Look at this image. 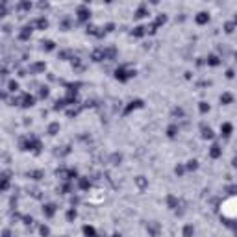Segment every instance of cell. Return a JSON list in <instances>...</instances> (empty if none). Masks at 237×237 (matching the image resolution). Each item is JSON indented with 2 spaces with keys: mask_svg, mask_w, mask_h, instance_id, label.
<instances>
[{
  "mask_svg": "<svg viewBox=\"0 0 237 237\" xmlns=\"http://www.w3.org/2000/svg\"><path fill=\"white\" fill-rule=\"evenodd\" d=\"M76 217H78V213H76V209H74V207H70V209L67 211V221H69V222H73V221H74Z\"/></svg>",
  "mask_w": 237,
  "mask_h": 237,
  "instance_id": "obj_11",
  "label": "cell"
},
{
  "mask_svg": "<svg viewBox=\"0 0 237 237\" xmlns=\"http://www.w3.org/2000/svg\"><path fill=\"white\" fill-rule=\"evenodd\" d=\"M78 185H80V189H89V185H91V182L87 180V178H80V182H78Z\"/></svg>",
  "mask_w": 237,
  "mask_h": 237,
  "instance_id": "obj_17",
  "label": "cell"
},
{
  "mask_svg": "<svg viewBox=\"0 0 237 237\" xmlns=\"http://www.w3.org/2000/svg\"><path fill=\"white\" fill-rule=\"evenodd\" d=\"M221 154H222V148H221V147L215 143V145L211 147V150H209V156H211V157H219Z\"/></svg>",
  "mask_w": 237,
  "mask_h": 237,
  "instance_id": "obj_6",
  "label": "cell"
},
{
  "mask_svg": "<svg viewBox=\"0 0 237 237\" xmlns=\"http://www.w3.org/2000/svg\"><path fill=\"white\" fill-rule=\"evenodd\" d=\"M185 172V169L182 167V165H180V167H176V174H183Z\"/></svg>",
  "mask_w": 237,
  "mask_h": 237,
  "instance_id": "obj_33",
  "label": "cell"
},
{
  "mask_svg": "<svg viewBox=\"0 0 237 237\" xmlns=\"http://www.w3.org/2000/svg\"><path fill=\"white\" fill-rule=\"evenodd\" d=\"M32 176H34V180H41L43 172H41V171H35V172H32Z\"/></svg>",
  "mask_w": 237,
  "mask_h": 237,
  "instance_id": "obj_28",
  "label": "cell"
},
{
  "mask_svg": "<svg viewBox=\"0 0 237 237\" xmlns=\"http://www.w3.org/2000/svg\"><path fill=\"white\" fill-rule=\"evenodd\" d=\"M202 137H204V139H213V130H211L209 126H207V128L202 126Z\"/></svg>",
  "mask_w": 237,
  "mask_h": 237,
  "instance_id": "obj_9",
  "label": "cell"
},
{
  "mask_svg": "<svg viewBox=\"0 0 237 237\" xmlns=\"http://www.w3.org/2000/svg\"><path fill=\"white\" fill-rule=\"evenodd\" d=\"M193 233H195V228H193L191 224H187V226L183 228V237H193Z\"/></svg>",
  "mask_w": 237,
  "mask_h": 237,
  "instance_id": "obj_13",
  "label": "cell"
},
{
  "mask_svg": "<svg viewBox=\"0 0 237 237\" xmlns=\"http://www.w3.org/2000/svg\"><path fill=\"white\" fill-rule=\"evenodd\" d=\"M224 130V135H230V132H232V124H224L222 128H221V132Z\"/></svg>",
  "mask_w": 237,
  "mask_h": 237,
  "instance_id": "obj_25",
  "label": "cell"
},
{
  "mask_svg": "<svg viewBox=\"0 0 237 237\" xmlns=\"http://www.w3.org/2000/svg\"><path fill=\"white\" fill-rule=\"evenodd\" d=\"M56 209H58V206H56V204H44V206H43V213H44V215L48 217V219H50V217H54Z\"/></svg>",
  "mask_w": 237,
  "mask_h": 237,
  "instance_id": "obj_4",
  "label": "cell"
},
{
  "mask_svg": "<svg viewBox=\"0 0 237 237\" xmlns=\"http://www.w3.org/2000/svg\"><path fill=\"white\" fill-rule=\"evenodd\" d=\"M37 26L39 28H46V26H48V22H46V19H39L37 20Z\"/></svg>",
  "mask_w": 237,
  "mask_h": 237,
  "instance_id": "obj_23",
  "label": "cell"
},
{
  "mask_svg": "<svg viewBox=\"0 0 237 237\" xmlns=\"http://www.w3.org/2000/svg\"><path fill=\"white\" fill-rule=\"evenodd\" d=\"M44 69V63H35L34 65V70H43Z\"/></svg>",
  "mask_w": 237,
  "mask_h": 237,
  "instance_id": "obj_31",
  "label": "cell"
},
{
  "mask_svg": "<svg viewBox=\"0 0 237 237\" xmlns=\"http://www.w3.org/2000/svg\"><path fill=\"white\" fill-rule=\"evenodd\" d=\"M196 167H198V161L196 159L187 161V171H196Z\"/></svg>",
  "mask_w": 237,
  "mask_h": 237,
  "instance_id": "obj_19",
  "label": "cell"
},
{
  "mask_svg": "<svg viewBox=\"0 0 237 237\" xmlns=\"http://www.w3.org/2000/svg\"><path fill=\"white\" fill-rule=\"evenodd\" d=\"M209 20V15L207 13H198V17H196V22L198 24H204V22H207Z\"/></svg>",
  "mask_w": 237,
  "mask_h": 237,
  "instance_id": "obj_15",
  "label": "cell"
},
{
  "mask_svg": "<svg viewBox=\"0 0 237 237\" xmlns=\"http://www.w3.org/2000/svg\"><path fill=\"white\" fill-rule=\"evenodd\" d=\"M58 132H59V122H52V124L48 126V133H50V135H56Z\"/></svg>",
  "mask_w": 237,
  "mask_h": 237,
  "instance_id": "obj_14",
  "label": "cell"
},
{
  "mask_svg": "<svg viewBox=\"0 0 237 237\" xmlns=\"http://www.w3.org/2000/svg\"><path fill=\"white\" fill-rule=\"evenodd\" d=\"M135 76V69L132 70V69H128V67H118L117 70H115V78L118 80V82H128L130 78H133Z\"/></svg>",
  "mask_w": 237,
  "mask_h": 237,
  "instance_id": "obj_1",
  "label": "cell"
},
{
  "mask_svg": "<svg viewBox=\"0 0 237 237\" xmlns=\"http://www.w3.org/2000/svg\"><path fill=\"white\" fill-rule=\"evenodd\" d=\"M113 237H121V235H118V233H115V235H113Z\"/></svg>",
  "mask_w": 237,
  "mask_h": 237,
  "instance_id": "obj_34",
  "label": "cell"
},
{
  "mask_svg": "<svg viewBox=\"0 0 237 237\" xmlns=\"http://www.w3.org/2000/svg\"><path fill=\"white\" fill-rule=\"evenodd\" d=\"M207 63H209V65H219V58H217V56H209Z\"/></svg>",
  "mask_w": 237,
  "mask_h": 237,
  "instance_id": "obj_22",
  "label": "cell"
},
{
  "mask_svg": "<svg viewBox=\"0 0 237 237\" xmlns=\"http://www.w3.org/2000/svg\"><path fill=\"white\" fill-rule=\"evenodd\" d=\"M145 13H147V11H145V8H139V9H137V13H135V19L145 17Z\"/></svg>",
  "mask_w": 237,
  "mask_h": 237,
  "instance_id": "obj_26",
  "label": "cell"
},
{
  "mask_svg": "<svg viewBox=\"0 0 237 237\" xmlns=\"http://www.w3.org/2000/svg\"><path fill=\"white\" fill-rule=\"evenodd\" d=\"M83 233H85L87 237H97V232H94L93 226H83Z\"/></svg>",
  "mask_w": 237,
  "mask_h": 237,
  "instance_id": "obj_12",
  "label": "cell"
},
{
  "mask_svg": "<svg viewBox=\"0 0 237 237\" xmlns=\"http://www.w3.org/2000/svg\"><path fill=\"white\" fill-rule=\"evenodd\" d=\"M167 204H169L171 209H174V207H178V198L172 196V195H169V196H167Z\"/></svg>",
  "mask_w": 237,
  "mask_h": 237,
  "instance_id": "obj_10",
  "label": "cell"
},
{
  "mask_svg": "<svg viewBox=\"0 0 237 237\" xmlns=\"http://www.w3.org/2000/svg\"><path fill=\"white\" fill-rule=\"evenodd\" d=\"M200 113H206V111H209V104H206V102H200Z\"/></svg>",
  "mask_w": 237,
  "mask_h": 237,
  "instance_id": "obj_21",
  "label": "cell"
},
{
  "mask_svg": "<svg viewBox=\"0 0 237 237\" xmlns=\"http://www.w3.org/2000/svg\"><path fill=\"white\" fill-rule=\"evenodd\" d=\"M150 233H152V235L157 233V224H152V226H150Z\"/></svg>",
  "mask_w": 237,
  "mask_h": 237,
  "instance_id": "obj_32",
  "label": "cell"
},
{
  "mask_svg": "<svg viewBox=\"0 0 237 237\" xmlns=\"http://www.w3.org/2000/svg\"><path fill=\"white\" fill-rule=\"evenodd\" d=\"M89 15H91V13L87 11V8H83V6H82V8L78 9V19H80V20H87V19H89Z\"/></svg>",
  "mask_w": 237,
  "mask_h": 237,
  "instance_id": "obj_7",
  "label": "cell"
},
{
  "mask_svg": "<svg viewBox=\"0 0 237 237\" xmlns=\"http://www.w3.org/2000/svg\"><path fill=\"white\" fill-rule=\"evenodd\" d=\"M8 87H9V91H19V83H17V82H13V80L9 82V85H8Z\"/></svg>",
  "mask_w": 237,
  "mask_h": 237,
  "instance_id": "obj_24",
  "label": "cell"
},
{
  "mask_svg": "<svg viewBox=\"0 0 237 237\" xmlns=\"http://www.w3.org/2000/svg\"><path fill=\"white\" fill-rule=\"evenodd\" d=\"M43 48L44 50H54V41H43Z\"/></svg>",
  "mask_w": 237,
  "mask_h": 237,
  "instance_id": "obj_20",
  "label": "cell"
},
{
  "mask_svg": "<svg viewBox=\"0 0 237 237\" xmlns=\"http://www.w3.org/2000/svg\"><path fill=\"white\" fill-rule=\"evenodd\" d=\"M143 100H141V98H135V100H132L128 106H126V109H124V115H128V113H132L133 109H139V108H143Z\"/></svg>",
  "mask_w": 237,
  "mask_h": 237,
  "instance_id": "obj_3",
  "label": "cell"
},
{
  "mask_svg": "<svg viewBox=\"0 0 237 237\" xmlns=\"http://www.w3.org/2000/svg\"><path fill=\"white\" fill-rule=\"evenodd\" d=\"M176 133H178V126H176V124H171V126L167 128V135H169L171 139H174Z\"/></svg>",
  "mask_w": 237,
  "mask_h": 237,
  "instance_id": "obj_8",
  "label": "cell"
},
{
  "mask_svg": "<svg viewBox=\"0 0 237 237\" xmlns=\"http://www.w3.org/2000/svg\"><path fill=\"white\" fill-rule=\"evenodd\" d=\"M147 32H145V28L143 26H137V28H133V32H132V35H135V37H141V35H145Z\"/></svg>",
  "mask_w": 237,
  "mask_h": 237,
  "instance_id": "obj_18",
  "label": "cell"
},
{
  "mask_svg": "<svg viewBox=\"0 0 237 237\" xmlns=\"http://www.w3.org/2000/svg\"><path fill=\"white\" fill-rule=\"evenodd\" d=\"M41 97H48V87H41Z\"/></svg>",
  "mask_w": 237,
  "mask_h": 237,
  "instance_id": "obj_30",
  "label": "cell"
},
{
  "mask_svg": "<svg viewBox=\"0 0 237 237\" xmlns=\"http://www.w3.org/2000/svg\"><path fill=\"white\" fill-rule=\"evenodd\" d=\"M13 102H17V104H19V102H22V104H20L22 108H32V106L35 104V98H34V97H30V94H22L20 98H17V100H13Z\"/></svg>",
  "mask_w": 237,
  "mask_h": 237,
  "instance_id": "obj_2",
  "label": "cell"
},
{
  "mask_svg": "<svg viewBox=\"0 0 237 237\" xmlns=\"http://www.w3.org/2000/svg\"><path fill=\"white\" fill-rule=\"evenodd\" d=\"M221 102H232V94H224V97H221Z\"/></svg>",
  "mask_w": 237,
  "mask_h": 237,
  "instance_id": "obj_29",
  "label": "cell"
},
{
  "mask_svg": "<svg viewBox=\"0 0 237 237\" xmlns=\"http://www.w3.org/2000/svg\"><path fill=\"white\" fill-rule=\"evenodd\" d=\"M48 233H50V230H48V226H41V235H44V237H46V235H48Z\"/></svg>",
  "mask_w": 237,
  "mask_h": 237,
  "instance_id": "obj_27",
  "label": "cell"
},
{
  "mask_svg": "<svg viewBox=\"0 0 237 237\" xmlns=\"http://www.w3.org/2000/svg\"><path fill=\"white\" fill-rule=\"evenodd\" d=\"M8 187H9V178H8V174H2L0 176V191H6Z\"/></svg>",
  "mask_w": 237,
  "mask_h": 237,
  "instance_id": "obj_5",
  "label": "cell"
},
{
  "mask_svg": "<svg viewBox=\"0 0 237 237\" xmlns=\"http://www.w3.org/2000/svg\"><path fill=\"white\" fill-rule=\"evenodd\" d=\"M135 183H137V185H139V187H141V189H145V187H147V183H148V182H147V180H145V176H137V178H135Z\"/></svg>",
  "mask_w": 237,
  "mask_h": 237,
  "instance_id": "obj_16",
  "label": "cell"
}]
</instances>
